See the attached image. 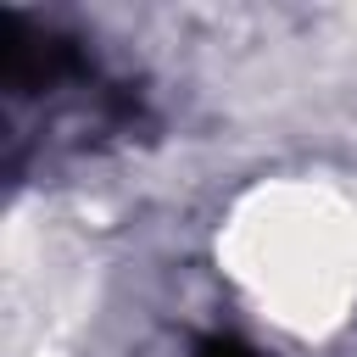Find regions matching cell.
Masks as SVG:
<instances>
[{
    "label": "cell",
    "mask_w": 357,
    "mask_h": 357,
    "mask_svg": "<svg viewBox=\"0 0 357 357\" xmlns=\"http://www.w3.org/2000/svg\"><path fill=\"white\" fill-rule=\"evenodd\" d=\"M201 357H257V351H245V346H234V340H206Z\"/></svg>",
    "instance_id": "obj_1"
}]
</instances>
